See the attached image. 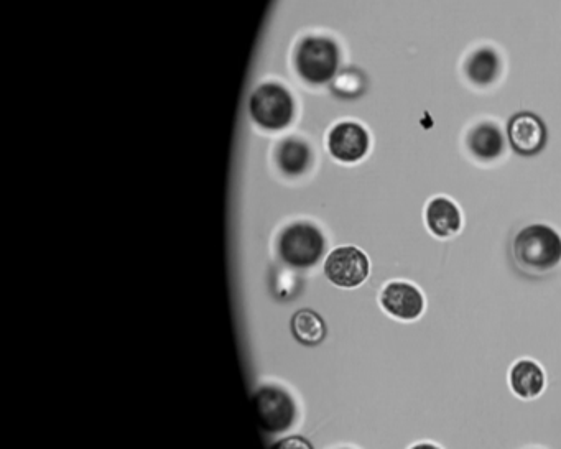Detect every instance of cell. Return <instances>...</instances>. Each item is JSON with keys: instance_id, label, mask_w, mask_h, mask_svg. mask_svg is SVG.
<instances>
[{"instance_id": "cell-1", "label": "cell", "mask_w": 561, "mask_h": 449, "mask_svg": "<svg viewBox=\"0 0 561 449\" xmlns=\"http://www.w3.org/2000/svg\"><path fill=\"white\" fill-rule=\"evenodd\" d=\"M514 257L524 270L543 274L561 262V237L553 227L532 224L522 229L514 239Z\"/></svg>"}, {"instance_id": "cell-2", "label": "cell", "mask_w": 561, "mask_h": 449, "mask_svg": "<svg viewBox=\"0 0 561 449\" xmlns=\"http://www.w3.org/2000/svg\"><path fill=\"white\" fill-rule=\"evenodd\" d=\"M325 239L318 227L310 223H295L280 234L279 254L283 262L297 269H306L320 260Z\"/></svg>"}, {"instance_id": "cell-3", "label": "cell", "mask_w": 561, "mask_h": 449, "mask_svg": "<svg viewBox=\"0 0 561 449\" xmlns=\"http://www.w3.org/2000/svg\"><path fill=\"white\" fill-rule=\"evenodd\" d=\"M338 60V47L333 40L323 37L305 38L295 58L300 76L313 84L330 81L338 68Z\"/></svg>"}, {"instance_id": "cell-4", "label": "cell", "mask_w": 561, "mask_h": 449, "mask_svg": "<svg viewBox=\"0 0 561 449\" xmlns=\"http://www.w3.org/2000/svg\"><path fill=\"white\" fill-rule=\"evenodd\" d=\"M251 116L264 129H283L292 121V96L280 84H264L252 94Z\"/></svg>"}, {"instance_id": "cell-5", "label": "cell", "mask_w": 561, "mask_h": 449, "mask_svg": "<svg viewBox=\"0 0 561 449\" xmlns=\"http://www.w3.org/2000/svg\"><path fill=\"white\" fill-rule=\"evenodd\" d=\"M255 415L267 433H282L292 426L297 410L292 397L280 387H262L254 394Z\"/></svg>"}, {"instance_id": "cell-6", "label": "cell", "mask_w": 561, "mask_h": 449, "mask_svg": "<svg viewBox=\"0 0 561 449\" xmlns=\"http://www.w3.org/2000/svg\"><path fill=\"white\" fill-rule=\"evenodd\" d=\"M369 270L367 255L354 246L338 247L326 257L325 275L336 287H359L369 277Z\"/></svg>"}, {"instance_id": "cell-7", "label": "cell", "mask_w": 561, "mask_h": 449, "mask_svg": "<svg viewBox=\"0 0 561 449\" xmlns=\"http://www.w3.org/2000/svg\"><path fill=\"white\" fill-rule=\"evenodd\" d=\"M381 305L400 321H415L425 310L423 293L408 282H390L381 293Z\"/></svg>"}, {"instance_id": "cell-8", "label": "cell", "mask_w": 561, "mask_h": 449, "mask_svg": "<svg viewBox=\"0 0 561 449\" xmlns=\"http://www.w3.org/2000/svg\"><path fill=\"white\" fill-rule=\"evenodd\" d=\"M328 149L339 162H359L369 150V134L356 122H341L330 132Z\"/></svg>"}, {"instance_id": "cell-9", "label": "cell", "mask_w": 561, "mask_h": 449, "mask_svg": "<svg viewBox=\"0 0 561 449\" xmlns=\"http://www.w3.org/2000/svg\"><path fill=\"white\" fill-rule=\"evenodd\" d=\"M509 140L515 152L530 157L542 152L547 142V130L540 117L530 112H522L510 121Z\"/></svg>"}, {"instance_id": "cell-10", "label": "cell", "mask_w": 561, "mask_h": 449, "mask_svg": "<svg viewBox=\"0 0 561 449\" xmlns=\"http://www.w3.org/2000/svg\"><path fill=\"white\" fill-rule=\"evenodd\" d=\"M425 218H427L428 229L441 239L458 234L463 224L458 206L443 196L428 203Z\"/></svg>"}, {"instance_id": "cell-11", "label": "cell", "mask_w": 561, "mask_h": 449, "mask_svg": "<svg viewBox=\"0 0 561 449\" xmlns=\"http://www.w3.org/2000/svg\"><path fill=\"white\" fill-rule=\"evenodd\" d=\"M510 389L514 390L515 395L520 399H537L545 389V372L537 362L530 359H522L515 362L510 369Z\"/></svg>"}, {"instance_id": "cell-12", "label": "cell", "mask_w": 561, "mask_h": 449, "mask_svg": "<svg viewBox=\"0 0 561 449\" xmlns=\"http://www.w3.org/2000/svg\"><path fill=\"white\" fill-rule=\"evenodd\" d=\"M468 147L474 157L481 160H494L504 152V135L496 124L478 125L468 135Z\"/></svg>"}, {"instance_id": "cell-13", "label": "cell", "mask_w": 561, "mask_h": 449, "mask_svg": "<svg viewBox=\"0 0 561 449\" xmlns=\"http://www.w3.org/2000/svg\"><path fill=\"white\" fill-rule=\"evenodd\" d=\"M501 71V60L496 51L491 48H481L474 51L466 61V75L479 86L494 83Z\"/></svg>"}, {"instance_id": "cell-14", "label": "cell", "mask_w": 561, "mask_h": 449, "mask_svg": "<svg viewBox=\"0 0 561 449\" xmlns=\"http://www.w3.org/2000/svg\"><path fill=\"white\" fill-rule=\"evenodd\" d=\"M292 333L303 346H316L326 336L325 321L315 311L300 310L293 315Z\"/></svg>"}, {"instance_id": "cell-15", "label": "cell", "mask_w": 561, "mask_h": 449, "mask_svg": "<svg viewBox=\"0 0 561 449\" xmlns=\"http://www.w3.org/2000/svg\"><path fill=\"white\" fill-rule=\"evenodd\" d=\"M277 162L287 175H300L310 162V150L300 140H285L277 152Z\"/></svg>"}, {"instance_id": "cell-16", "label": "cell", "mask_w": 561, "mask_h": 449, "mask_svg": "<svg viewBox=\"0 0 561 449\" xmlns=\"http://www.w3.org/2000/svg\"><path fill=\"white\" fill-rule=\"evenodd\" d=\"M361 89V76L353 75V73H344L334 83V91L343 94V96H354V94L361 93Z\"/></svg>"}, {"instance_id": "cell-17", "label": "cell", "mask_w": 561, "mask_h": 449, "mask_svg": "<svg viewBox=\"0 0 561 449\" xmlns=\"http://www.w3.org/2000/svg\"><path fill=\"white\" fill-rule=\"evenodd\" d=\"M272 449H313L310 441L305 440L302 436H288L283 438L279 443H275Z\"/></svg>"}, {"instance_id": "cell-18", "label": "cell", "mask_w": 561, "mask_h": 449, "mask_svg": "<svg viewBox=\"0 0 561 449\" xmlns=\"http://www.w3.org/2000/svg\"><path fill=\"white\" fill-rule=\"evenodd\" d=\"M410 449H441L438 446L433 445V443H418V445L412 446Z\"/></svg>"}]
</instances>
